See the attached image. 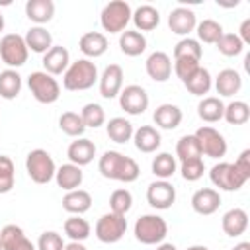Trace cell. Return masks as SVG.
Here are the masks:
<instances>
[{
    "mask_svg": "<svg viewBox=\"0 0 250 250\" xmlns=\"http://www.w3.org/2000/svg\"><path fill=\"white\" fill-rule=\"evenodd\" d=\"M180 172H182V178L186 182H197L203 172H205V164L201 158H195V160H186L180 164Z\"/></svg>",
    "mask_w": 250,
    "mask_h": 250,
    "instance_id": "46",
    "label": "cell"
},
{
    "mask_svg": "<svg viewBox=\"0 0 250 250\" xmlns=\"http://www.w3.org/2000/svg\"><path fill=\"white\" fill-rule=\"evenodd\" d=\"M131 207H133V195H131L129 189L119 188V189H115L109 195V209H111V213L125 217L131 211Z\"/></svg>",
    "mask_w": 250,
    "mask_h": 250,
    "instance_id": "41",
    "label": "cell"
},
{
    "mask_svg": "<svg viewBox=\"0 0 250 250\" xmlns=\"http://www.w3.org/2000/svg\"><path fill=\"white\" fill-rule=\"evenodd\" d=\"M64 250H88L82 242H74V240H70L68 244H64Z\"/></svg>",
    "mask_w": 250,
    "mask_h": 250,
    "instance_id": "51",
    "label": "cell"
},
{
    "mask_svg": "<svg viewBox=\"0 0 250 250\" xmlns=\"http://www.w3.org/2000/svg\"><path fill=\"white\" fill-rule=\"evenodd\" d=\"M176 156L180 158V162L195 160V158H201L203 156L195 135H184V137H180V141L176 143Z\"/></svg>",
    "mask_w": 250,
    "mask_h": 250,
    "instance_id": "36",
    "label": "cell"
},
{
    "mask_svg": "<svg viewBox=\"0 0 250 250\" xmlns=\"http://www.w3.org/2000/svg\"><path fill=\"white\" fill-rule=\"evenodd\" d=\"M94 232H96V238L100 242H105V244L119 242L127 232V219L123 215H115L109 211L98 219Z\"/></svg>",
    "mask_w": 250,
    "mask_h": 250,
    "instance_id": "8",
    "label": "cell"
},
{
    "mask_svg": "<svg viewBox=\"0 0 250 250\" xmlns=\"http://www.w3.org/2000/svg\"><path fill=\"white\" fill-rule=\"evenodd\" d=\"M0 31H4V16L0 14Z\"/></svg>",
    "mask_w": 250,
    "mask_h": 250,
    "instance_id": "55",
    "label": "cell"
},
{
    "mask_svg": "<svg viewBox=\"0 0 250 250\" xmlns=\"http://www.w3.org/2000/svg\"><path fill=\"white\" fill-rule=\"evenodd\" d=\"M27 86L31 96L39 104H55L61 96V86L55 76L47 74L45 70H35L27 78Z\"/></svg>",
    "mask_w": 250,
    "mask_h": 250,
    "instance_id": "6",
    "label": "cell"
},
{
    "mask_svg": "<svg viewBox=\"0 0 250 250\" xmlns=\"http://www.w3.org/2000/svg\"><path fill=\"white\" fill-rule=\"evenodd\" d=\"M176 158L170 154V152H158L152 160V174L158 178V180H168L176 174Z\"/></svg>",
    "mask_w": 250,
    "mask_h": 250,
    "instance_id": "39",
    "label": "cell"
},
{
    "mask_svg": "<svg viewBox=\"0 0 250 250\" xmlns=\"http://www.w3.org/2000/svg\"><path fill=\"white\" fill-rule=\"evenodd\" d=\"M37 250H64V240L55 230H45L37 238Z\"/></svg>",
    "mask_w": 250,
    "mask_h": 250,
    "instance_id": "47",
    "label": "cell"
},
{
    "mask_svg": "<svg viewBox=\"0 0 250 250\" xmlns=\"http://www.w3.org/2000/svg\"><path fill=\"white\" fill-rule=\"evenodd\" d=\"M193 135H195V139L199 143L201 154L211 156V158H221V156L227 154V141H225L223 133H219L215 127L203 125Z\"/></svg>",
    "mask_w": 250,
    "mask_h": 250,
    "instance_id": "10",
    "label": "cell"
},
{
    "mask_svg": "<svg viewBox=\"0 0 250 250\" xmlns=\"http://www.w3.org/2000/svg\"><path fill=\"white\" fill-rule=\"evenodd\" d=\"M131 6L125 0H113L109 4L104 6L102 14H100V23L104 27V31L109 33H123L127 23L131 21Z\"/></svg>",
    "mask_w": 250,
    "mask_h": 250,
    "instance_id": "4",
    "label": "cell"
},
{
    "mask_svg": "<svg viewBox=\"0 0 250 250\" xmlns=\"http://www.w3.org/2000/svg\"><path fill=\"white\" fill-rule=\"evenodd\" d=\"M133 141H135L137 150H141V152H145V154L156 152L158 146H160V143H162L158 129L152 127V125H141L139 129H135Z\"/></svg>",
    "mask_w": 250,
    "mask_h": 250,
    "instance_id": "21",
    "label": "cell"
},
{
    "mask_svg": "<svg viewBox=\"0 0 250 250\" xmlns=\"http://www.w3.org/2000/svg\"><path fill=\"white\" fill-rule=\"evenodd\" d=\"M119 105L129 115H141L148 107V94L139 84H129L119 92Z\"/></svg>",
    "mask_w": 250,
    "mask_h": 250,
    "instance_id": "11",
    "label": "cell"
},
{
    "mask_svg": "<svg viewBox=\"0 0 250 250\" xmlns=\"http://www.w3.org/2000/svg\"><path fill=\"white\" fill-rule=\"evenodd\" d=\"M215 45H217L219 53L225 57H236L244 51V43L238 39L236 33H223Z\"/></svg>",
    "mask_w": 250,
    "mask_h": 250,
    "instance_id": "44",
    "label": "cell"
},
{
    "mask_svg": "<svg viewBox=\"0 0 250 250\" xmlns=\"http://www.w3.org/2000/svg\"><path fill=\"white\" fill-rule=\"evenodd\" d=\"M62 229H64V234H66L70 240H74V242H82V240H86V238L90 236V232H92L90 223H88L86 219H82L80 215H72V217H68V219L64 221Z\"/></svg>",
    "mask_w": 250,
    "mask_h": 250,
    "instance_id": "35",
    "label": "cell"
},
{
    "mask_svg": "<svg viewBox=\"0 0 250 250\" xmlns=\"http://www.w3.org/2000/svg\"><path fill=\"white\" fill-rule=\"evenodd\" d=\"M68 64H70V55H68L66 47H62V45H53V47L43 55L45 72L51 74V76L64 74V70L68 68Z\"/></svg>",
    "mask_w": 250,
    "mask_h": 250,
    "instance_id": "18",
    "label": "cell"
},
{
    "mask_svg": "<svg viewBox=\"0 0 250 250\" xmlns=\"http://www.w3.org/2000/svg\"><path fill=\"white\" fill-rule=\"evenodd\" d=\"M66 156H68V160H70L72 164H76V166H86V164H90V162L94 160V156H96V145H94L90 139H86V137H78L76 141H72V143L68 145Z\"/></svg>",
    "mask_w": 250,
    "mask_h": 250,
    "instance_id": "19",
    "label": "cell"
},
{
    "mask_svg": "<svg viewBox=\"0 0 250 250\" xmlns=\"http://www.w3.org/2000/svg\"><path fill=\"white\" fill-rule=\"evenodd\" d=\"M199 66H201L199 61H193V59H174V72L182 82H186Z\"/></svg>",
    "mask_w": 250,
    "mask_h": 250,
    "instance_id": "48",
    "label": "cell"
},
{
    "mask_svg": "<svg viewBox=\"0 0 250 250\" xmlns=\"http://www.w3.org/2000/svg\"><path fill=\"white\" fill-rule=\"evenodd\" d=\"M59 127H61V131H62L64 135L76 137V139L82 137L84 131H86L84 121H82L80 113H76V111H64V113L59 117Z\"/></svg>",
    "mask_w": 250,
    "mask_h": 250,
    "instance_id": "38",
    "label": "cell"
},
{
    "mask_svg": "<svg viewBox=\"0 0 250 250\" xmlns=\"http://www.w3.org/2000/svg\"><path fill=\"white\" fill-rule=\"evenodd\" d=\"M232 164H234V168H236L246 180H250V148L242 150V152L238 154V158H236Z\"/></svg>",
    "mask_w": 250,
    "mask_h": 250,
    "instance_id": "49",
    "label": "cell"
},
{
    "mask_svg": "<svg viewBox=\"0 0 250 250\" xmlns=\"http://www.w3.org/2000/svg\"><path fill=\"white\" fill-rule=\"evenodd\" d=\"M184 86H186L188 92L193 94V96H205V94H209V90H211V86H213V78H211V74H209L207 68L199 66V68L184 82Z\"/></svg>",
    "mask_w": 250,
    "mask_h": 250,
    "instance_id": "34",
    "label": "cell"
},
{
    "mask_svg": "<svg viewBox=\"0 0 250 250\" xmlns=\"http://www.w3.org/2000/svg\"><path fill=\"white\" fill-rule=\"evenodd\" d=\"M146 201L158 211L170 209L176 201V188L168 180H156L146 188Z\"/></svg>",
    "mask_w": 250,
    "mask_h": 250,
    "instance_id": "12",
    "label": "cell"
},
{
    "mask_svg": "<svg viewBox=\"0 0 250 250\" xmlns=\"http://www.w3.org/2000/svg\"><path fill=\"white\" fill-rule=\"evenodd\" d=\"M221 227H223V232L227 236H240L246 232L248 229V213L240 207H234V209H229L223 219H221Z\"/></svg>",
    "mask_w": 250,
    "mask_h": 250,
    "instance_id": "20",
    "label": "cell"
},
{
    "mask_svg": "<svg viewBox=\"0 0 250 250\" xmlns=\"http://www.w3.org/2000/svg\"><path fill=\"white\" fill-rule=\"evenodd\" d=\"M203 49L201 43L193 37H184L176 43L174 47V59H193V61H201Z\"/></svg>",
    "mask_w": 250,
    "mask_h": 250,
    "instance_id": "40",
    "label": "cell"
},
{
    "mask_svg": "<svg viewBox=\"0 0 250 250\" xmlns=\"http://www.w3.org/2000/svg\"><path fill=\"white\" fill-rule=\"evenodd\" d=\"M16 184V168L10 156L0 154V195L10 193Z\"/></svg>",
    "mask_w": 250,
    "mask_h": 250,
    "instance_id": "43",
    "label": "cell"
},
{
    "mask_svg": "<svg viewBox=\"0 0 250 250\" xmlns=\"http://www.w3.org/2000/svg\"><path fill=\"white\" fill-rule=\"evenodd\" d=\"M98 170H100V174L104 178L115 180V182H125V184L135 182L139 178V174H141L139 164L131 156H125V154H121L117 150H105L100 156Z\"/></svg>",
    "mask_w": 250,
    "mask_h": 250,
    "instance_id": "1",
    "label": "cell"
},
{
    "mask_svg": "<svg viewBox=\"0 0 250 250\" xmlns=\"http://www.w3.org/2000/svg\"><path fill=\"white\" fill-rule=\"evenodd\" d=\"M156 250H178L172 242H160V244H156Z\"/></svg>",
    "mask_w": 250,
    "mask_h": 250,
    "instance_id": "52",
    "label": "cell"
},
{
    "mask_svg": "<svg viewBox=\"0 0 250 250\" xmlns=\"http://www.w3.org/2000/svg\"><path fill=\"white\" fill-rule=\"evenodd\" d=\"M221 205V195L213 188H201L191 195V209L197 215H213Z\"/></svg>",
    "mask_w": 250,
    "mask_h": 250,
    "instance_id": "16",
    "label": "cell"
},
{
    "mask_svg": "<svg viewBox=\"0 0 250 250\" xmlns=\"http://www.w3.org/2000/svg\"><path fill=\"white\" fill-rule=\"evenodd\" d=\"M105 131H107V137L113 143H119V145L131 141L133 139V133H135L133 123L129 119H125V117H113V119H109L107 125H105Z\"/></svg>",
    "mask_w": 250,
    "mask_h": 250,
    "instance_id": "32",
    "label": "cell"
},
{
    "mask_svg": "<svg viewBox=\"0 0 250 250\" xmlns=\"http://www.w3.org/2000/svg\"><path fill=\"white\" fill-rule=\"evenodd\" d=\"M0 250H2V244H0Z\"/></svg>",
    "mask_w": 250,
    "mask_h": 250,
    "instance_id": "56",
    "label": "cell"
},
{
    "mask_svg": "<svg viewBox=\"0 0 250 250\" xmlns=\"http://www.w3.org/2000/svg\"><path fill=\"white\" fill-rule=\"evenodd\" d=\"M131 20H133L137 31L143 33V31H152V29L160 23V14H158V10H156L154 6L143 4V6H139V8L133 12Z\"/></svg>",
    "mask_w": 250,
    "mask_h": 250,
    "instance_id": "30",
    "label": "cell"
},
{
    "mask_svg": "<svg viewBox=\"0 0 250 250\" xmlns=\"http://www.w3.org/2000/svg\"><path fill=\"white\" fill-rule=\"evenodd\" d=\"M21 92V76L14 68H6L0 72V98L14 100Z\"/></svg>",
    "mask_w": 250,
    "mask_h": 250,
    "instance_id": "33",
    "label": "cell"
},
{
    "mask_svg": "<svg viewBox=\"0 0 250 250\" xmlns=\"http://www.w3.org/2000/svg\"><path fill=\"white\" fill-rule=\"evenodd\" d=\"M92 207V195L86 189H72L66 191V195L62 197V209L70 215H84L86 211H90Z\"/></svg>",
    "mask_w": 250,
    "mask_h": 250,
    "instance_id": "26",
    "label": "cell"
},
{
    "mask_svg": "<svg viewBox=\"0 0 250 250\" xmlns=\"http://www.w3.org/2000/svg\"><path fill=\"white\" fill-rule=\"evenodd\" d=\"M182 109L174 104H160L154 113H152V119L156 123V127L160 129H166V131H172L176 129L180 123H182Z\"/></svg>",
    "mask_w": 250,
    "mask_h": 250,
    "instance_id": "25",
    "label": "cell"
},
{
    "mask_svg": "<svg viewBox=\"0 0 250 250\" xmlns=\"http://www.w3.org/2000/svg\"><path fill=\"white\" fill-rule=\"evenodd\" d=\"M25 170H27V176L35 182V184H49L53 178H55V172H57V166H55V160L53 156L43 150V148H35L27 154L25 158Z\"/></svg>",
    "mask_w": 250,
    "mask_h": 250,
    "instance_id": "5",
    "label": "cell"
},
{
    "mask_svg": "<svg viewBox=\"0 0 250 250\" xmlns=\"http://www.w3.org/2000/svg\"><path fill=\"white\" fill-rule=\"evenodd\" d=\"M195 29H197V41H203V43H217L219 37L225 33L223 25L215 20H203L195 25Z\"/></svg>",
    "mask_w": 250,
    "mask_h": 250,
    "instance_id": "42",
    "label": "cell"
},
{
    "mask_svg": "<svg viewBox=\"0 0 250 250\" xmlns=\"http://www.w3.org/2000/svg\"><path fill=\"white\" fill-rule=\"evenodd\" d=\"M29 49L25 45V39L18 33H6L0 39V59L6 62L10 68L23 66L27 62Z\"/></svg>",
    "mask_w": 250,
    "mask_h": 250,
    "instance_id": "7",
    "label": "cell"
},
{
    "mask_svg": "<svg viewBox=\"0 0 250 250\" xmlns=\"http://www.w3.org/2000/svg\"><path fill=\"white\" fill-rule=\"evenodd\" d=\"M240 33H236L238 35V39L246 45V43H250V18H246L242 23H240V29H238Z\"/></svg>",
    "mask_w": 250,
    "mask_h": 250,
    "instance_id": "50",
    "label": "cell"
},
{
    "mask_svg": "<svg viewBox=\"0 0 250 250\" xmlns=\"http://www.w3.org/2000/svg\"><path fill=\"white\" fill-rule=\"evenodd\" d=\"M209 178L213 182L215 188L223 189V191H238L248 180L234 168L232 162H219L211 168Z\"/></svg>",
    "mask_w": 250,
    "mask_h": 250,
    "instance_id": "9",
    "label": "cell"
},
{
    "mask_svg": "<svg viewBox=\"0 0 250 250\" xmlns=\"http://www.w3.org/2000/svg\"><path fill=\"white\" fill-rule=\"evenodd\" d=\"M100 80V94L105 100H111L115 96H119V92L123 90V68L119 64H109L104 68Z\"/></svg>",
    "mask_w": 250,
    "mask_h": 250,
    "instance_id": "14",
    "label": "cell"
},
{
    "mask_svg": "<svg viewBox=\"0 0 250 250\" xmlns=\"http://www.w3.org/2000/svg\"><path fill=\"white\" fill-rule=\"evenodd\" d=\"M109 43H107V37L100 31H86L80 41H78V49L88 57V59H96V57H102L105 51H107Z\"/></svg>",
    "mask_w": 250,
    "mask_h": 250,
    "instance_id": "23",
    "label": "cell"
},
{
    "mask_svg": "<svg viewBox=\"0 0 250 250\" xmlns=\"http://www.w3.org/2000/svg\"><path fill=\"white\" fill-rule=\"evenodd\" d=\"M225 113V104L221 102V98L215 96H207L197 104V115L201 121L205 123H217L223 119Z\"/></svg>",
    "mask_w": 250,
    "mask_h": 250,
    "instance_id": "31",
    "label": "cell"
},
{
    "mask_svg": "<svg viewBox=\"0 0 250 250\" xmlns=\"http://www.w3.org/2000/svg\"><path fill=\"white\" fill-rule=\"evenodd\" d=\"M133 232L143 244H160L168 234V223L160 215H143L135 221Z\"/></svg>",
    "mask_w": 250,
    "mask_h": 250,
    "instance_id": "3",
    "label": "cell"
},
{
    "mask_svg": "<svg viewBox=\"0 0 250 250\" xmlns=\"http://www.w3.org/2000/svg\"><path fill=\"white\" fill-rule=\"evenodd\" d=\"M80 117H82L84 125L86 127H92V129H98V127H102L105 123V111H104V107L100 104H92V102L82 107Z\"/></svg>",
    "mask_w": 250,
    "mask_h": 250,
    "instance_id": "45",
    "label": "cell"
},
{
    "mask_svg": "<svg viewBox=\"0 0 250 250\" xmlns=\"http://www.w3.org/2000/svg\"><path fill=\"white\" fill-rule=\"evenodd\" d=\"M232 250H250V242H246V240H244V242H238Z\"/></svg>",
    "mask_w": 250,
    "mask_h": 250,
    "instance_id": "53",
    "label": "cell"
},
{
    "mask_svg": "<svg viewBox=\"0 0 250 250\" xmlns=\"http://www.w3.org/2000/svg\"><path fill=\"white\" fill-rule=\"evenodd\" d=\"M240 88H242V76L234 68H225L215 78V90L223 98H230V96L238 94Z\"/></svg>",
    "mask_w": 250,
    "mask_h": 250,
    "instance_id": "22",
    "label": "cell"
},
{
    "mask_svg": "<svg viewBox=\"0 0 250 250\" xmlns=\"http://www.w3.org/2000/svg\"><path fill=\"white\" fill-rule=\"evenodd\" d=\"M0 244L2 250H37L18 225H6L0 230Z\"/></svg>",
    "mask_w": 250,
    "mask_h": 250,
    "instance_id": "17",
    "label": "cell"
},
{
    "mask_svg": "<svg viewBox=\"0 0 250 250\" xmlns=\"http://www.w3.org/2000/svg\"><path fill=\"white\" fill-rule=\"evenodd\" d=\"M186 250H209V248L203 246V244H193V246H189V248H186Z\"/></svg>",
    "mask_w": 250,
    "mask_h": 250,
    "instance_id": "54",
    "label": "cell"
},
{
    "mask_svg": "<svg viewBox=\"0 0 250 250\" xmlns=\"http://www.w3.org/2000/svg\"><path fill=\"white\" fill-rule=\"evenodd\" d=\"M84 180V174H82V168L68 162V164H62L61 168H57L55 172V182L61 189L64 191H72V189H78L80 184Z\"/></svg>",
    "mask_w": 250,
    "mask_h": 250,
    "instance_id": "24",
    "label": "cell"
},
{
    "mask_svg": "<svg viewBox=\"0 0 250 250\" xmlns=\"http://www.w3.org/2000/svg\"><path fill=\"white\" fill-rule=\"evenodd\" d=\"M23 39H25L27 49L33 51V53H39V55H45V53L53 47V35H51L43 25L29 27Z\"/></svg>",
    "mask_w": 250,
    "mask_h": 250,
    "instance_id": "28",
    "label": "cell"
},
{
    "mask_svg": "<svg viewBox=\"0 0 250 250\" xmlns=\"http://www.w3.org/2000/svg\"><path fill=\"white\" fill-rule=\"evenodd\" d=\"M223 119L227 123H230V125H244L250 119V107H248V104L242 102V100L230 102L229 105H225Z\"/></svg>",
    "mask_w": 250,
    "mask_h": 250,
    "instance_id": "37",
    "label": "cell"
},
{
    "mask_svg": "<svg viewBox=\"0 0 250 250\" xmlns=\"http://www.w3.org/2000/svg\"><path fill=\"white\" fill-rule=\"evenodd\" d=\"M25 16L35 21L37 25H43L53 20L55 16V4L53 0H27L25 2Z\"/></svg>",
    "mask_w": 250,
    "mask_h": 250,
    "instance_id": "29",
    "label": "cell"
},
{
    "mask_svg": "<svg viewBox=\"0 0 250 250\" xmlns=\"http://www.w3.org/2000/svg\"><path fill=\"white\" fill-rule=\"evenodd\" d=\"M119 49L127 57H139L146 49V37L137 29H125L119 35Z\"/></svg>",
    "mask_w": 250,
    "mask_h": 250,
    "instance_id": "27",
    "label": "cell"
},
{
    "mask_svg": "<svg viewBox=\"0 0 250 250\" xmlns=\"http://www.w3.org/2000/svg\"><path fill=\"white\" fill-rule=\"evenodd\" d=\"M98 68L96 62L90 59H78L68 64V68L62 74V86L68 92H82L90 90L98 82Z\"/></svg>",
    "mask_w": 250,
    "mask_h": 250,
    "instance_id": "2",
    "label": "cell"
},
{
    "mask_svg": "<svg viewBox=\"0 0 250 250\" xmlns=\"http://www.w3.org/2000/svg\"><path fill=\"white\" fill-rule=\"evenodd\" d=\"M197 25V18H195V12L186 8V6H178L170 12L168 16V27L172 33L176 35H189Z\"/></svg>",
    "mask_w": 250,
    "mask_h": 250,
    "instance_id": "13",
    "label": "cell"
},
{
    "mask_svg": "<svg viewBox=\"0 0 250 250\" xmlns=\"http://www.w3.org/2000/svg\"><path fill=\"white\" fill-rule=\"evenodd\" d=\"M145 68H146V74L154 82H166L172 76V61L164 51L150 53L145 62Z\"/></svg>",
    "mask_w": 250,
    "mask_h": 250,
    "instance_id": "15",
    "label": "cell"
}]
</instances>
